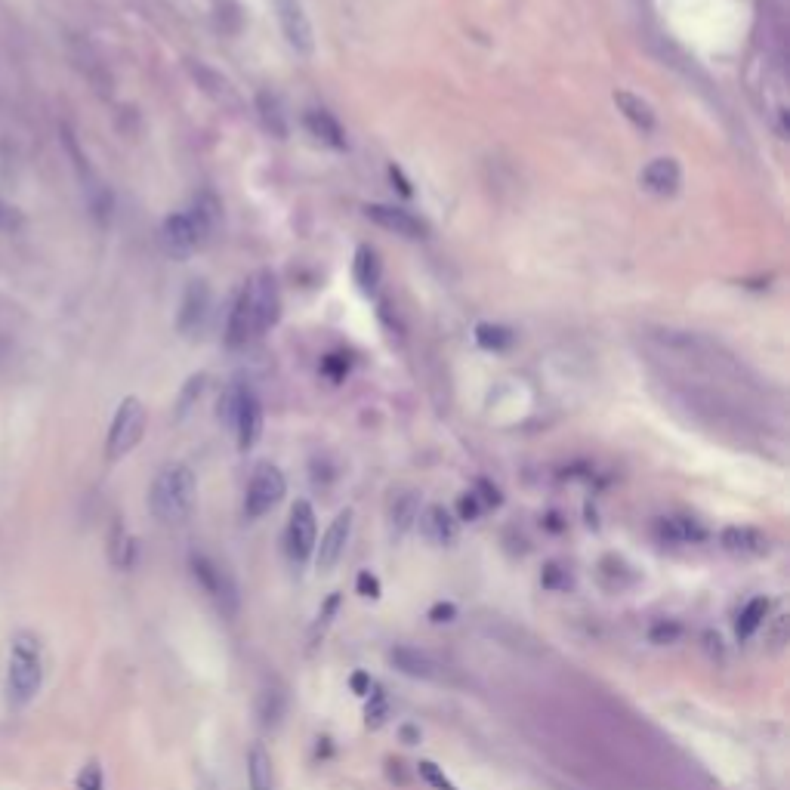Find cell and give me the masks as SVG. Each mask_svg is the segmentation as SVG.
I'll list each match as a JSON object with an SVG mask.
<instances>
[{
  "label": "cell",
  "instance_id": "52a82bcc",
  "mask_svg": "<svg viewBox=\"0 0 790 790\" xmlns=\"http://www.w3.org/2000/svg\"><path fill=\"white\" fill-rule=\"evenodd\" d=\"M287 494V479L278 470L275 463H260L254 476L247 482V494H244V513L247 519H260L269 510H275Z\"/></svg>",
  "mask_w": 790,
  "mask_h": 790
},
{
  "label": "cell",
  "instance_id": "d590c367",
  "mask_svg": "<svg viewBox=\"0 0 790 790\" xmlns=\"http://www.w3.org/2000/svg\"><path fill=\"white\" fill-rule=\"evenodd\" d=\"M337 608H340V593H331V596L325 599V605H321L318 621H315V627H312V636H318V630H325V627L331 624V618L337 615Z\"/></svg>",
  "mask_w": 790,
  "mask_h": 790
},
{
  "label": "cell",
  "instance_id": "484cf974",
  "mask_svg": "<svg viewBox=\"0 0 790 790\" xmlns=\"http://www.w3.org/2000/svg\"><path fill=\"white\" fill-rule=\"evenodd\" d=\"M769 608H772V602H769L766 596L750 599V602L741 608V615H738V621H735V636H738V642H747L753 633H757V630L766 624Z\"/></svg>",
  "mask_w": 790,
  "mask_h": 790
},
{
  "label": "cell",
  "instance_id": "6da1fadb",
  "mask_svg": "<svg viewBox=\"0 0 790 790\" xmlns=\"http://www.w3.org/2000/svg\"><path fill=\"white\" fill-rule=\"evenodd\" d=\"M281 315V294L272 272H257L244 284V291L238 294L232 315H229V328H226V343L232 349H241L247 343H254L263 337Z\"/></svg>",
  "mask_w": 790,
  "mask_h": 790
},
{
  "label": "cell",
  "instance_id": "d6a6232c",
  "mask_svg": "<svg viewBox=\"0 0 790 790\" xmlns=\"http://www.w3.org/2000/svg\"><path fill=\"white\" fill-rule=\"evenodd\" d=\"M78 790H102L105 787V775H102V766L96 760H90L81 772H78Z\"/></svg>",
  "mask_w": 790,
  "mask_h": 790
},
{
  "label": "cell",
  "instance_id": "ac0fdd59",
  "mask_svg": "<svg viewBox=\"0 0 790 790\" xmlns=\"http://www.w3.org/2000/svg\"><path fill=\"white\" fill-rule=\"evenodd\" d=\"M720 544H723L726 553L744 556V559L769 553V537L760 528H753V525H729L720 534Z\"/></svg>",
  "mask_w": 790,
  "mask_h": 790
},
{
  "label": "cell",
  "instance_id": "836d02e7",
  "mask_svg": "<svg viewBox=\"0 0 790 790\" xmlns=\"http://www.w3.org/2000/svg\"><path fill=\"white\" fill-rule=\"evenodd\" d=\"M25 226V217L22 210H16L13 204H7L0 198V232H19Z\"/></svg>",
  "mask_w": 790,
  "mask_h": 790
},
{
  "label": "cell",
  "instance_id": "30bf717a",
  "mask_svg": "<svg viewBox=\"0 0 790 790\" xmlns=\"http://www.w3.org/2000/svg\"><path fill=\"white\" fill-rule=\"evenodd\" d=\"M275 13H278V25H281L284 41L291 44V50H297L300 56H312L315 53V31H312V22H309L303 0H275Z\"/></svg>",
  "mask_w": 790,
  "mask_h": 790
},
{
  "label": "cell",
  "instance_id": "e0dca14e",
  "mask_svg": "<svg viewBox=\"0 0 790 790\" xmlns=\"http://www.w3.org/2000/svg\"><path fill=\"white\" fill-rule=\"evenodd\" d=\"M420 510H423V507H420V491H414V488H399V491H392L389 504H386V522H389L392 537L408 534V531L417 525Z\"/></svg>",
  "mask_w": 790,
  "mask_h": 790
},
{
  "label": "cell",
  "instance_id": "ffe728a7",
  "mask_svg": "<svg viewBox=\"0 0 790 790\" xmlns=\"http://www.w3.org/2000/svg\"><path fill=\"white\" fill-rule=\"evenodd\" d=\"M655 534L664 544H701L707 537V528L689 516H664L655 522Z\"/></svg>",
  "mask_w": 790,
  "mask_h": 790
},
{
  "label": "cell",
  "instance_id": "4316f807",
  "mask_svg": "<svg viewBox=\"0 0 790 790\" xmlns=\"http://www.w3.org/2000/svg\"><path fill=\"white\" fill-rule=\"evenodd\" d=\"M257 115L263 121V127L275 136V139H284L287 136V118H284V109H281V99L272 96V93H260L257 96Z\"/></svg>",
  "mask_w": 790,
  "mask_h": 790
},
{
  "label": "cell",
  "instance_id": "5bb4252c",
  "mask_svg": "<svg viewBox=\"0 0 790 790\" xmlns=\"http://www.w3.org/2000/svg\"><path fill=\"white\" fill-rule=\"evenodd\" d=\"M189 71H192L195 84H198L213 102H217V105H223V109H232V112H241V109H244V99H241L238 87H235L226 75H220L217 68H210V65H204V62L189 59Z\"/></svg>",
  "mask_w": 790,
  "mask_h": 790
},
{
  "label": "cell",
  "instance_id": "8d00e7d4",
  "mask_svg": "<svg viewBox=\"0 0 790 790\" xmlns=\"http://www.w3.org/2000/svg\"><path fill=\"white\" fill-rule=\"evenodd\" d=\"M355 590H358V596H365V599H380V581H377V574L362 571L355 578Z\"/></svg>",
  "mask_w": 790,
  "mask_h": 790
},
{
  "label": "cell",
  "instance_id": "5b68a950",
  "mask_svg": "<svg viewBox=\"0 0 790 790\" xmlns=\"http://www.w3.org/2000/svg\"><path fill=\"white\" fill-rule=\"evenodd\" d=\"M220 417L232 423L241 451H250L260 442V436H263V405H260V399L250 389L235 386L226 399L220 402Z\"/></svg>",
  "mask_w": 790,
  "mask_h": 790
},
{
  "label": "cell",
  "instance_id": "44dd1931",
  "mask_svg": "<svg viewBox=\"0 0 790 790\" xmlns=\"http://www.w3.org/2000/svg\"><path fill=\"white\" fill-rule=\"evenodd\" d=\"M615 105H618V112L642 133H652L658 127V118H655V109L649 102H645L642 96L630 93V90H615Z\"/></svg>",
  "mask_w": 790,
  "mask_h": 790
},
{
  "label": "cell",
  "instance_id": "7c38bea8",
  "mask_svg": "<svg viewBox=\"0 0 790 790\" xmlns=\"http://www.w3.org/2000/svg\"><path fill=\"white\" fill-rule=\"evenodd\" d=\"M352 510H343L334 516V522L328 525V531L321 534V544H315V565L318 571H334L340 565V559L346 556L349 537H352Z\"/></svg>",
  "mask_w": 790,
  "mask_h": 790
},
{
  "label": "cell",
  "instance_id": "603a6c76",
  "mask_svg": "<svg viewBox=\"0 0 790 790\" xmlns=\"http://www.w3.org/2000/svg\"><path fill=\"white\" fill-rule=\"evenodd\" d=\"M247 787L250 790H275V769L269 750L257 741L247 750Z\"/></svg>",
  "mask_w": 790,
  "mask_h": 790
},
{
  "label": "cell",
  "instance_id": "60d3db41",
  "mask_svg": "<svg viewBox=\"0 0 790 790\" xmlns=\"http://www.w3.org/2000/svg\"><path fill=\"white\" fill-rule=\"evenodd\" d=\"M349 686H352L355 695H368V692L374 689V682H371V676H365V673H352Z\"/></svg>",
  "mask_w": 790,
  "mask_h": 790
},
{
  "label": "cell",
  "instance_id": "7402d4cb",
  "mask_svg": "<svg viewBox=\"0 0 790 790\" xmlns=\"http://www.w3.org/2000/svg\"><path fill=\"white\" fill-rule=\"evenodd\" d=\"M306 130L318 139V142H325V146L331 149H346V130L340 127V121L325 112V109H312L306 118H303Z\"/></svg>",
  "mask_w": 790,
  "mask_h": 790
},
{
  "label": "cell",
  "instance_id": "b9f144b4",
  "mask_svg": "<svg viewBox=\"0 0 790 790\" xmlns=\"http://www.w3.org/2000/svg\"><path fill=\"white\" fill-rule=\"evenodd\" d=\"M399 738H402L405 744H417V741H420V726H411V723H405V726L399 729Z\"/></svg>",
  "mask_w": 790,
  "mask_h": 790
},
{
  "label": "cell",
  "instance_id": "9a60e30c",
  "mask_svg": "<svg viewBox=\"0 0 790 790\" xmlns=\"http://www.w3.org/2000/svg\"><path fill=\"white\" fill-rule=\"evenodd\" d=\"M365 217L386 229V232H395V235H402V238H423L426 235V223L420 217H414L411 210L405 207H395V204H368L365 207Z\"/></svg>",
  "mask_w": 790,
  "mask_h": 790
},
{
  "label": "cell",
  "instance_id": "d6986e66",
  "mask_svg": "<svg viewBox=\"0 0 790 790\" xmlns=\"http://www.w3.org/2000/svg\"><path fill=\"white\" fill-rule=\"evenodd\" d=\"M417 525H420V534L426 537V541L436 544V547H451L457 541V519L439 504L420 510Z\"/></svg>",
  "mask_w": 790,
  "mask_h": 790
},
{
  "label": "cell",
  "instance_id": "cb8c5ba5",
  "mask_svg": "<svg viewBox=\"0 0 790 790\" xmlns=\"http://www.w3.org/2000/svg\"><path fill=\"white\" fill-rule=\"evenodd\" d=\"M380 275H383V269H380L377 250L368 247V244H362V247L355 250V260H352V278H355V284L362 287L365 294H371V291H377Z\"/></svg>",
  "mask_w": 790,
  "mask_h": 790
},
{
  "label": "cell",
  "instance_id": "4dcf8cb0",
  "mask_svg": "<svg viewBox=\"0 0 790 790\" xmlns=\"http://www.w3.org/2000/svg\"><path fill=\"white\" fill-rule=\"evenodd\" d=\"M679 636H682V624L673 618H661L649 627V639L655 645H673V642H679Z\"/></svg>",
  "mask_w": 790,
  "mask_h": 790
},
{
  "label": "cell",
  "instance_id": "2e32d148",
  "mask_svg": "<svg viewBox=\"0 0 790 790\" xmlns=\"http://www.w3.org/2000/svg\"><path fill=\"white\" fill-rule=\"evenodd\" d=\"M639 186L649 192V195H658V198H673L682 186V170L673 158H655L642 167L639 173Z\"/></svg>",
  "mask_w": 790,
  "mask_h": 790
},
{
  "label": "cell",
  "instance_id": "f546056e",
  "mask_svg": "<svg viewBox=\"0 0 790 790\" xmlns=\"http://www.w3.org/2000/svg\"><path fill=\"white\" fill-rule=\"evenodd\" d=\"M368 695H371V701H368V710H365V723H368V729H380L389 720V701H386V695L380 689H374Z\"/></svg>",
  "mask_w": 790,
  "mask_h": 790
},
{
  "label": "cell",
  "instance_id": "83f0119b",
  "mask_svg": "<svg viewBox=\"0 0 790 790\" xmlns=\"http://www.w3.org/2000/svg\"><path fill=\"white\" fill-rule=\"evenodd\" d=\"M476 340H479L482 349H494V352H500V349L513 346L516 334H513L510 328H504V325H488V321H482V325L476 328Z\"/></svg>",
  "mask_w": 790,
  "mask_h": 790
},
{
  "label": "cell",
  "instance_id": "ab89813d",
  "mask_svg": "<svg viewBox=\"0 0 790 790\" xmlns=\"http://www.w3.org/2000/svg\"><path fill=\"white\" fill-rule=\"evenodd\" d=\"M704 649L710 652V658H723V639H720V633L707 630L704 633Z\"/></svg>",
  "mask_w": 790,
  "mask_h": 790
},
{
  "label": "cell",
  "instance_id": "74e56055",
  "mask_svg": "<svg viewBox=\"0 0 790 790\" xmlns=\"http://www.w3.org/2000/svg\"><path fill=\"white\" fill-rule=\"evenodd\" d=\"M457 618V605L454 602H436L429 608V621L433 624H451Z\"/></svg>",
  "mask_w": 790,
  "mask_h": 790
},
{
  "label": "cell",
  "instance_id": "7a4b0ae2",
  "mask_svg": "<svg viewBox=\"0 0 790 790\" xmlns=\"http://www.w3.org/2000/svg\"><path fill=\"white\" fill-rule=\"evenodd\" d=\"M220 213H223V207H220L217 195H210V192L198 195L189 210L170 213V217L164 220V226H161L164 250L176 260L192 257L195 250L210 238V232L217 229Z\"/></svg>",
  "mask_w": 790,
  "mask_h": 790
},
{
  "label": "cell",
  "instance_id": "f1b7e54d",
  "mask_svg": "<svg viewBox=\"0 0 790 790\" xmlns=\"http://www.w3.org/2000/svg\"><path fill=\"white\" fill-rule=\"evenodd\" d=\"M417 775H420L429 787H433V790H457V784H454V781H451V778H448L433 760H420V763H417Z\"/></svg>",
  "mask_w": 790,
  "mask_h": 790
},
{
  "label": "cell",
  "instance_id": "1f68e13d",
  "mask_svg": "<svg viewBox=\"0 0 790 790\" xmlns=\"http://www.w3.org/2000/svg\"><path fill=\"white\" fill-rule=\"evenodd\" d=\"M541 584H544L547 590L559 593V590H568V587H571V574H568L559 562H550V565H544V571H541Z\"/></svg>",
  "mask_w": 790,
  "mask_h": 790
},
{
  "label": "cell",
  "instance_id": "8992f818",
  "mask_svg": "<svg viewBox=\"0 0 790 790\" xmlns=\"http://www.w3.org/2000/svg\"><path fill=\"white\" fill-rule=\"evenodd\" d=\"M146 423H149V411L142 405L136 395L121 402L112 426H109V439H105V457L109 460H121L127 457L139 442L146 436Z\"/></svg>",
  "mask_w": 790,
  "mask_h": 790
},
{
  "label": "cell",
  "instance_id": "9c48e42d",
  "mask_svg": "<svg viewBox=\"0 0 790 790\" xmlns=\"http://www.w3.org/2000/svg\"><path fill=\"white\" fill-rule=\"evenodd\" d=\"M192 574H195V581L201 584V590L213 602H220L223 612H235V608H238V590H235V581L229 578L223 565H217L204 553H195L192 556Z\"/></svg>",
  "mask_w": 790,
  "mask_h": 790
},
{
  "label": "cell",
  "instance_id": "3957f363",
  "mask_svg": "<svg viewBox=\"0 0 790 790\" xmlns=\"http://www.w3.org/2000/svg\"><path fill=\"white\" fill-rule=\"evenodd\" d=\"M44 645L41 639L19 630L10 639V658H7V698L13 707H28L38 698L44 686Z\"/></svg>",
  "mask_w": 790,
  "mask_h": 790
},
{
  "label": "cell",
  "instance_id": "8fae6325",
  "mask_svg": "<svg viewBox=\"0 0 790 790\" xmlns=\"http://www.w3.org/2000/svg\"><path fill=\"white\" fill-rule=\"evenodd\" d=\"M210 306H213V294H210L207 281H189L186 294H183V306H179V318H176L179 331L186 337H201L210 321Z\"/></svg>",
  "mask_w": 790,
  "mask_h": 790
},
{
  "label": "cell",
  "instance_id": "e575fe53",
  "mask_svg": "<svg viewBox=\"0 0 790 790\" xmlns=\"http://www.w3.org/2000/svg\"><path fill=\"white\" fill-rule=\"evenodd\" d=\"M485 513V507H482V500L470 491V494H463L460 500H457V516L460 519H466V522H473V519H479Z\"/></svg>",
  "mask_w": 790,
  "mask_h": 790
},
{
  "label": "cell",
  "instance_id": "277c9868",
  "mask_svg": "<svg viewBox=\"0 0 790 790\" xmlns=\"http://www.w3.org/2000/svg\"><path fill=\"white\" fill-rule=\"evenodd\" d=\"M195 473L186 463H170L149 488V510L161 525L186 522L195 510Z\"/></svg>",
  "mask_w": 790,
  "mask_h": 790
},
{
  "label": "cell",
  "instance_id": "ba28073f",
  "mask_svg": "<svg viewBox=\"0 0 790 790\" xmlns=\"http://www.w3.org/2000/svg\"><path fill=\"white\" fill-rule=\"evenodd\" d=\"M315 544H318V522H315V510L309 500H297L291 507V519H287V531H284V550L291 556L294 565H306L315 556Z\"/></svg>",
  "mask_w": 790,
  "mask_h": 790
},
{
  "label": "cell",
  "instance_id": "4fadbf2b",
  "mask_svg": "<svg viewBox=\"0 0 790 790\" xmlns=\"http://www.w3.org/2000/svg\"><path fill=\"white\" fill-rule=\"evenodd\" d=\"M389 664L411 679H423V682H445L448 679V670L442 661H436L429 652L411 649V645H395V649H389Z\"/></svg>",
  "mask_w": 790,
  "mask_h": 790
},
{
  "label": "cell",
  "instance_id": "d4e9b609",
  "mask_svg": "<svg viewBox=\"0 0 790 790\" xmlns=\"http://www.w3.org/2000/svg\"><path fill=\"white\" fill-rule=\"evenodd\" d=\"M284 713H287V695L284 689L278 686H266L257 698V720L266 732H275L281 723H284Z\"/></svg>",
  "mask_w": 790,
  "mask_h": 790
},
{
  "label": "cell",
  "instance_id": "f35d334b",
  "mask_svg": "<svg viewBox=\"0 0 790 790\" xmlns=\"http://www.w3.org/2000/svg\"><path fill=\"white\" fill-rule=\"evenodd\" d=\"M473 494H476V497L482 500V507H485V510H488V507H497V504H500V491H497L494 485H488L485 479H479V482H476V491H473Z\"/></svg>",
  "mask_w": 790,
  "mask_h": 790
}]
</instances>
